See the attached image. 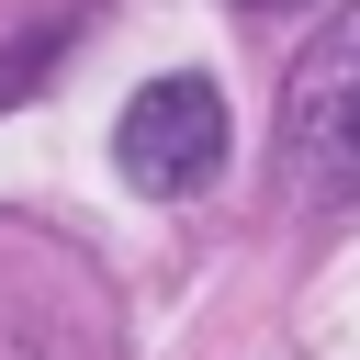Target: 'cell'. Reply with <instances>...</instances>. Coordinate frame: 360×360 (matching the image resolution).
<instances>
[{"mask_svg": "<svg viewBox=\"0 0 360 360\" xmlns=\"http://www.w3.org/2000/svg\"><path fill=\"white\" fill-rule=\"evenodd\" d=\"M281 146H292V180L326 191V202H360V0L315 34V56L292 68L281 90Z\"/></svg>", "mask_w": 360, "mask_h": 360, "instance_id": "cell-1", "label": "cell"}, {"mask_svg": "<svg viewBox=\"0 0 360 360\" xmlns=\"http://www.w3.org/2000/svg\"><path fill=\"white\" fill-rule=\"evenodd\" d=\"M112 158H124V180H135L146 202L202 191V180L225 169V90H214V79H191V68L146 79V90L124 101V124H112Z\"/></svg>", "mask_w": 360, "mask_h": 360, "instance_id": "cell-2", "label": "cell"}, {"mask_svg": "<svg viewBox=\"0 0 360 360\" xmlns=\"http://www.w3.org/2000/svg\"><path fill=\"white\" fill-rule=\"evenodd\" d=\"M68 34H79V11H56V22H22V34L0 45V112H11V101H22V90L56 68V56H68Z\"/></svg>", "mask_w": 360, "mask_h": 360, "instance_id": "cell-3", "label": "cell"}, {"mask_svg": "<svg viewBox=\"0 0 360 360\" xmlns=\"http://www.w3.org/2000/svg\"><path fill=\"white\" fill-rule=\"evenodd\" d=\"M248 11H281V0H248Z\"/></svg>", "mask_w": 360, "mask_h": 360, "instance_id": "cell-4", "label": "cell"}]
</instances>
